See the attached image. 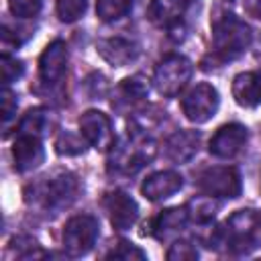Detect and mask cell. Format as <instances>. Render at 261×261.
<instances>
[{"label": "cell", "mask_w": 261, "mask_h": 261, "mask_svg": "<svg viewBox=\"0 0 261 261\" xmlns=\"http://www.w3.org/2000/svg\"><path fill=\"white\" fill-rule=\"evenodd\" d=\"M0 71H2V82L8 86V84L16 82V80L24 73V65H22V61H18L16 57L2 55V59H0Z\"/></svg>", "instance_id": "d4e9b609"}, {"label": "cell", "mask_w": 261, "mask_h": 261, "mask_svg": "<svg viewBox=\"0 0 261 261\" xmlns=\"http://www.w3.org/2000/svg\"><path fill=\"white\" fill-rule=\"evenodd\" d=\"M133 0H96V14L104 22L118 20L128 14Z\"/></svg>", "instance_id": "44dd1931"}, {"label": "cell", "mask_w": 261, "mask_h": 261, "mask_svg": "<svg viewBox=\"0 0 261 261\" xmlns=\"http://www.w3.org/2000/svg\"><path fill=\"white\" fill-rule=\"evenodd\" d=\"M232 96L237 104L245 108H253L261 104V69L239 73L232 82Z\"/></svg>", "instance_id": "9a60e30c"}, {"label": "cell", "mask_w": 261, "mask_h": 261, "mask_svg": "<svg viewBox=\"0 0 261 261\" xmlns=\"http://www.w3.org/2000/svg\"><path fill=\"white\" fill-rule=\"evenodd\" d=\"M77 190H80V184L75 179V175L71 173H59L51 179H47L43 184V204L45 208L49 210H61V208H67L75 196H77Z\"/></svg>", "instance_id": "9c48e42d"}, {"label": "cell", "mask_w": 261, "mask_h": 261, "mask_svg": "<svg viewBox=\"0 0 261 261\" xmlns=\"http://www.w3.org/2000/svg\"><path fill=\"white\" fill-rule=\"evenodd\" d=\"M51 126V112L47 108H31L22 120H20V135H33V137H43L49 133Z\"/></svg>", "instance_id": "ffe728a7"}, {"label": "cell", "mask_w": 261, "mask_h": 261, "mask_svg": "<svg viewBox=\"0 0 261 261\" xmlns=\"http://www.w3.org/2000/svg\"><path fill=\"white\" fill-rule=\"evenodd\" d=\"M167 259L169 261H192V259H198V251H196V247L192 243L177 241L167 251Z\"/></svg>", "instance_id": "83f0119b"}, {"label": "cell", "mask_w": 261, "mask_h": 261, "mask_svg": "<svg viewBox=\"0 0 261 261\" xmlns=\"http://www.w3.org/2000/svg\"><path fill=\"white\" fill-rule=\"evenodd\" d=\"M82 137H84L82 133L75 135V133H71V130H63V133L57 137V141H55L57 153H59V155H80V153H84L88 141L82 139Z\"/></svg>", "instance_id": "7402d4cb"}, {"label": "cell", "mask_w": 261, "mask_h": 261, "mask_svg": "<svg viewBox=\"0 0 261 261\" xmlns=\"http://www.w3.org/2000/svg\"><path fill=\"white\" fill-rule=\"evenodd\" d=\"M181 10H184L181 0H151L149 18L155 24L165 27L167 31H173L181 20Z\"/></svg>", "instance_id": "d6986e66"}, {"label": "cell", "mask_w": 261, "mask_h": 261, "mask_svg": "<svg viewBox=\"0 0 261 261\" xmlns=\"http://www.w3.org/2000/svg\"><path fill=\"white\" fill-rule=\"evenodd\" d=\"M80 133L94 149L106 151L114 145V133L110 118L100 110H88L80 116Z\"/></svg>", "instance_id": "ba28073f"}, {"label": "cell", "mask_w": 261, "mask_h": 261, "mask_svg": "<svg viewBox=\"0 0 261 261\" xmlns=\"http://www.w3.org/2000/svg\"><path fill=\"white\" fill-rule=\"evenodd\" d=\"M55 8H57V16L63 22H73L82 18V14L86 12L88 0H57Z\"/></svg>", "instance_id": "cb8c5ba5"}, {"label": "cell", "mask_w": 261, "mask_h": 261, "mask_svg": "<svg viewBox=\"0 0 261 261\" xmlns=\"http://www.w3.org/2000/svg\"><path fill=\"white\" fill-rule=\"evenodd\" d=\"M245 10L255 16V18H261V0H247L245 2Z\"/></svg>", "instance_id": "f546056e"}, {"label": "cell", "mask_w": 261, "mask_h": 261, "mask_svg": "<svg viewBox=\"0 0 261 261\" xmlns=\"http://www.w3.org/2000/svg\"><path fill=\"white\" fill-rule=\"evenodd\" d=\"M247 143V128L243 124H224L220 126L210 143H208V151L216 157H222V159H228V157H234Z\"/></svg>", "instance_id": "7c38bea8"}, {"label": "cell", "mask_w": 261, "mask_h": 261, "mask_svg": "<svg viewBox=\"0 0 261 261\" xmlns=\"http://www.w3.org/2000/svg\"><path fill=\"white\" fill-rule=\"evenodd\" d=\"M149 88L147 84L137 75V77H126L122 80L120 88H118V94L122 96V100H126V104H135V102H141L145 96H147Z\"/></svg>", "instance_id": "603a6c76"}, {"label": "cell", "mask_w": 261, "mask_h": 261, "mask_svg": "<svg viewBox=\"0 0 261 261\" xmlns=\"http://www.w3.org/2000/svg\"><path fill=\"white\" fill-rule=\"evenodd\" d=\"M198 145H200V135L198 133H194V130H177L167 139L165 153H167V157L171 161L184 163V161H190L198 153Z\"/></svg>", "instance_id": "e0dca14e"}, {"label": "cell", "mask_w": 261, "mask_h": 261, "mask_svg": "<svg viewBox=\"0 0 261 261\" xmlns=\"http://www.w3.org/2000/svg\"><path fill=\"white\" fill-rule=\"evenodd\" d=\"M181 186H184V179L177 171H157L143 181L141 192L147 200L155 202V200H163V198L173 196Z\"/></svg>", "instance_id": "5bb4252c"}, {"label": "cell", "mask_w": 261, "mask_h": 261, "mask_svg": "<svg viewBox=\"0 0 261 261\" xmlns=\"http://www.w3.org/2000/svg\"><path fill=\"white\" fill-rule=\"evenodd\" d=\"M198 188L210 198H237L243 186H241V175L237 167L216 165L200 173Z\"/></svg>", "instance_id": "8992f818"}, {"label": "cell", "mask_w": 261, "mask_h": 261, "mask_svg": "<svg viewBox=\"0 0 261 261\" xmlns=\"http://www.w3.org/2000/svg\"><path fill=\"white\" fill-rule=\"evenodd\" d=\"M67 71V47L63 41H53L45 47L39 59L41 80L49 86H57Z\"/></svg>", "instance_id": "30bf717a"}, {"label": "cell", "mask_w": 261, "mask_h": 261, "mask_svg": "<svg viewBox=\"0 0 261 261\" xmlns=\"http://www.w3.org/2000/svg\"><path fill=\"white\" fill-rule=\"evenodd\" d=\"M104 206L110 216V224L116 230H128L139 218V206L126 192H110L104 198Z\"/></svg>", "instance_id": "8fae6325"}, {"label": "cell", "mask_w": 261, "mask_h": 261, "mask_svg": "<svg viewBox=\"0 0 261 261\" xmlns=\"http://www.w3.org/2000/svg\"><path fill=\"white\" fill-rule=\"evenodd\" d=\"M106 257H108V259H124V261H133V259L143 261L147 255H145V251H141V249L135 247L133 243H128V241H120V243H118Z\"/></svg>", "instance_id": "4316f807"}, {"label": "cell", "mask_w": 261, "mask_h": 261, "mask_svg": "<svg viewBox=\"0 0 261 261\" xmlns=\"http://www.w3.org/2000/svg\"><path fill=\"white\" fill-rule=\"evenodd\" d=\"M251 29L245 20H241L234 14L220 16L212 27V45L214 55L220 61H232L241 57L247 47L251 45Z\"/></svg>", "instance_id": "7a4b0ae2"}, {"label": "cell", "mask_w": 261, "mask_h": 261, "mask_svg": "<svg viewBox=\"0 0 261 261\" xmlns=\"http://www.w3.org/2000/svg\"><path fill=\"white\" fill-rule=\"evenodd\" d=\"M98 232H100V226L94 216L90 214L73 216L67 220L63 228V247L71 257L86 255L94 247Z\"/></svg>", "instance_id": "5b68a950"}, {"label": "cell", "mask_w": 261, "mask_h": 261, "mask_svg": "<svg viewBox=\"0 0 261 261\" xmlns=\"http://www.w3.org/2000/svg\"><path fill=\"white\" fill-rule=\"evenodd\" d=\"M16 114V98H14V94L6 88L4 92H2V122H4V126L10 122V118Z\"/></svg>", "instance_id": "f1b7e54d"}, {"label": "cell", "mask_w": 261, "mask_h": 261, "mask_svg": "<svg viewBox=\"0 0 261 261\" xmlns=\"http://www.w3.org/2000/svg\"><path fill=\"white\" fill-rule=\"evenodd\" d=\"M181 2H184V4H188V2H192V0H181Z\"/></svg>", "instance_id": "4dcf8cb0"}, {"label": "cell", "mask_w": 261, "mask_h": 261, "mask_svg": "<svg viewBox=\"0 0 261 261\" xmlns=\"http://www.w3.org/2000/svg\"><path fill=\"white\" fill-rule=\"evenodd\" d=\"M218 104H220V98H218L216 88L210 84H198L184 96L181 110L188 120L202 124V122H208L216 114Z\"/></svg>", "instance_id": "52a82bcc"}, {"label": "cell", "mask_w": 261, "mask_h": 261, "mask_svg": "<svg viewBox=\"0 0 261 261\" xmlns=\"http://www.w3.org/2000/svg\"><path fill=\"white\" fill-rule=\"evenodd\" d=\"M188 210L186 208H169L163 210L151 224V234H155L159 241H165L173 234H177L186 222H188Z\"/></svg>", "instance_id": "ac0fdd59"}, {"label": "cell", "mask_w": 261, "mask_h": 261, "mask_svg": "<svg viewBox=\"0 0 261 261\" xmlns=\"http://www.w3.org/2000/svg\"><path fill=\"white\" fill-rule=\"evenodd\" d=\"M98 53L112 65L116 67H122L130 61L137 59L139 55V49L133 41L128 39H122V37H112V39H104L98 43Z\"/></svg>", "instance_id": "2e32d148"}, {"label": "cell", "mask_w": 261, "mask_h": 261, "mask_svg": "<svg viewBox=\"0 0 261 261\" xmlns=\"http://www.w3.org/2000/svg\"><path fill=\"white\" fill-rule=\"evenodd\" d=\"M261 243V216L255 210H237L220 228L214 230L210 247L224 245L228 253L245 255Z\"/></svg>", "instance_id": "6da1fadb"}, {"label": "cell", "mask_w": 261, "mask_h": 261, "mask_svg": "<svg viewBox=\"0 0 261 261\" xmlns=\"http://www.w3.org/2000/svg\"><path fill=\"white\" fill-rule=\"evenodd\" d=\"M155 155L153 141L147 135H141L137 130H128L126 141L114 149L110 157L108 169L120 171V173H137L145 163H149Z\"/></svg>", "instance_id": "3957f363"}, {"label": "cell", "mask_w": 261, "mask_h": 261, "mask_svg": "<svg viewBox=\"0 0 261 261\" xmlns=\"http://www.w3.org/2000/svg\"><path fill=\"white\" fill-rule=\"evenodd\" d=\"M43 6V0H8V8L18 18H31L37 16Z\"/></svg>", "instance_id": "484cf974"}, {"label": "cell", "mask_w": 261, "mask_h": 261, "mask_svg": "<svg viewBox=\"0 0 261 261\" xmlns=\"http://www.w3.org/2000/svg\"><path fill=\"white\" fill-rule=\"evenodd\" d=\"M12 157H14V167L18 171H33L45 161V149L39 137L33 135H20L14 141L12 147Z\"/></svg>", "instance_id": "4fadbf2b"}, {"label": "cell", "mask_w": 261, "mask_h": 261, "mask_svg": "<svg viewBox=\"0 0 261 261\" xmlns=\"http://www.w3.org/2000/svg\"><path fill=\"white\" fill-rule=\"evenodd\" d=\"M192 63L190 59L181 57V55H167L157 67H155V86L163 96H175L179 94L186 84L192 77Z\"/></svg>", "instance_id": "277c9868"}]
</instances>
